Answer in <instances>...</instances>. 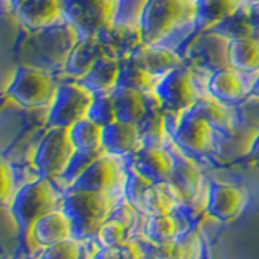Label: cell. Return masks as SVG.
<instances>
[{
    "instance_id": "6da1fadb",
    "label": "cell",
    "mask_w": 259,
    "mask_h": 259,
    "mask_svg": "<svg viewBox=\"0 0 259 259\" xmlns=\"http://www.w3.org/2000/svg\"><path fill=\"white\" fill-rule=\"evenodd\" d=\"M115 206L112 193H93V191H73L65 194L62 210L68 215L73 237L86 240L99 232L102 224L110 217Z\"/></svg>"
},
{
    "instance_id": "7a4b0ae2",
    "label": "cell",
    "mask_w": 259,
    "mask_h": 259,
    "mask_svg": "<svg viewBox=\"0 0 259 259\" xmlns=\"http://www.w3.org/2000/svg\"><path fill=\"white\" fill-rule=\"evenodd\" d=\"M188 20H194V0H148L138 23L143 44H157Z\"/></svg>"
},
{
    "instance_id": "3957f363",
    "label": "cell",
    "mask_w": 259,
    "mask_h": 259,
    "mask_svg": "<svg viewBox=\"0 0 259 259\" xmlns=\"http://www.w3.org/2000/svg\"><path fill=\"white\" fill-rule=\"evenodd\" d=\"M55 190L47 178H37L16 191L12 201V215L23 235L29 237L31 227L37 219L55 210Z\"/></svg>"
},
{
    "instance_id": "277c9868",
    "label": "cell",
    "mask_w": 259,
    "mask_h": 259,
    "mask_svg": "<svg viewBox=\"0 0 259 259\" xmlns=\"http://www.w3.org/2000/svg\"><path fill=\"white\" fill-rule=\"evenodd\" d=\"M65 20L81 39L97 37L113 24L118 0H62Z\"/></svg>"
},
{
    "instance_id": "5b68a950",
    "label": "cell",
    "mask_w": 259,
    "mask_h": 259,
    "mask_svg": "<svg viewBox=\"0 0 259 259\" xmlns=\"http://www.w3.org/2000/svg\"><path fill=\"white\" fill-rule=\"evenodd\" d=\"M57 88L52 76L44 70L18 67L7 88V96L24 109H37L54 102Z\"/></svg>"
},
{
    "instance_id": "8992f818",
    "label": "cell",
    "mask_w": 259,
    "mask_h": 259,
    "mask_svg": "<svg viewBox=\"0 0 259 259\" xmlns=\"http://www.w3.org/2000/svg\"><path fill=\"white\" fill-rule=\"evenodd\" d=\"M68 128H49L39 141L32 156V164L39 178H60L75 154Z\"/></svg>"
},
{
    "instance_id": "52a82bcc",
    "label": "cell",
    "mask_w": 259,
    "mask_h": 259,
    "mask_svg": "<svg viewBox=\"0 0 259 259\" xmlns=\"http://www.w3.org/2000/svg\"><path fill=\"white\" fill-rule=\"evenodd\" d=\"M94 99V93L78 83H65L57 88L55 99L47 115L49 128H70L86 118Z\"/></svg>"
},
{
    "instance_id": "ba28073f",
    "label": "cell",
    "mask_w": 259,
    "mask_h": 259,
    "mask_svg": "<svg viewBox=\"0 0 259 259\" xmlns=\"http://www.w3.org/2000/svg\"><path fill=\"white\" fill-rule=\"evenodd\" d=\"M154 96L164 112L182 113L191 109L199 101L198 89L194 86V79L191 73L178 67L162 76L159 84L156 86Z\"/></svg>"
},
{
    "instance_id": "9c48e42d",
    "label": "cell",
    "mask_w": 259,
    "mask_h": 259,
    "mask_svg": "<svg viewBox=\"0 0 259 259\" xmlns=\"http://www.w3.org/2000/svg\"><path fill=\"white\" fill-rule=\"evenodd\" d=\"M125 183L117 156L102 154L81 174L68 190L73 191H93V193H113L120 185Z\"/></svg>"
},
{
    "instance_id": "30bf717a",
    "label": "cell",
    "mask_w": 259,
    "mask_h": 259,
    "mask_svg": "<svg viewBox=\"0 0 259 259\" xmlns=\"http://www.w3.org/2000/svg\"><path fill=\"white\" fill-rule=\"evenodd\" d=\"M214 126L190 109L180 113L174 130V141L182 151L206 156L212 151Z\"/></svg>"
},
{
    "instance_id": "8fae6325",
    "label": "cell",
    "mask_w": 259,
    "mask_h": 259,
    "mask_svg": "<svg viewBox=\"0 0 259 259\" xmlns=\"http://www.w3.org/2000/svg\"><path fill=\"white\" fill-rule=\"evenodd\" d=\"M248 201L246 191L237 185L214 182L207 191L206 210L210 217L217 221L229 222L237 217Z\"/></svg>"
},
{
    "instance_id": "7c38bea8",
    "label": "cell",
    "mask_w": 259,
    "mask_h": 259,
    "mask_svg": "<svg viewBox=\"0 0 259 259\" xmlns=\"http://www.w3.org/2000/svg\"><path fill=\"white\" fill-rule=\"evenodd\" d=\"M174 154L162 148H140L135 152L133 167L151 183L172 182Z\"/></svg>"
},
{
    "instance_id": "4fadbf2b",
    "label": "cell",
    "mask_w": 259,
    "mask_h": 259,
    "mask_svg": "<svg viewBox=\"0 0 259 259\" xmlns=\"http://www.w3.org/2000/svg\"><path fill=\"white\" fill-rule=\"evenodd\" d=\"M251 86L246 84L243 73L235 68H222L212 73L207 81V91L224 105L240 104L249 94Z\"/></svg>"
},
{
    "instance_id": "5bb4252c",
    "label": "cell",
    "mask_w": 259,
    "mask_h": 259,
    "mask_svg": "<svg viewBox=\"0 0 259 259\" xmlns=\"http://www.w3.org/2000/svg\"><path fill=\"white\" fill-rule=\"evenodd\" d=\"M73 237V227L68 215L63 210H52L34 222L29 232V240L32 245L47 248L55 243L68 240Z\"/></svg>"
},
{
    "instance_id": "9a60e30c",
    "label": "cell",
    "mask_w": 259,
    "mask_h": 259,
    "mask_svg": "<svg viewBox=\"0 0 259 259\" xmlns=\"http://www.w3.org/2000/svg\"><path fill=\"white\" fill-rule=\"evenodd\" d=\"M102 148L112 156H126L141 148L140 126L138 123L115 120L102 126Z\"/></svg>"
},
{
    "instance_id": "2e32d148",
    "label": "cell",
    "mask_w": 259,
    "mask_h": 259,
    "mask_svg": "<svg viewBox=\"0 0 259 259\" xmlns=\"http://www.w3.org/2000/svg\"><path fill=\"white\" fill-rule=\"evenodd\" d=\"M16 15L20 23L29 31L44 29L65 18L62 0H24Z\"/></svg>"
},
{
    "instance_id": "e0dca14e",
    "label": "cell",
    "mask_w": 259,
    "mask_h": 259,
    "mask_svg": "<svg viewBox=\"0 0 259 259\" xmlns=\"http://www.w3.org/2000/svg\"><path fill=\"white\" fill-rule=\"evenodd\" d=\"M132 59L140 63L144 70L156 76H165L172 70L182 67V60L170 49L160 47L157 44H140L132 52Z\"/></svg>"
},
{
    "instance_id": "ac0fdd59",
    "label": "cell",
    "mask_w": 259,
    "mask_h": 259,
    "mask_svg": "<svg viewBox=\"0 0 259 259\" xmlns=\"http://www.w3.org/2000/svg\"><path fill=\"white\" fill-rule=\"evenodd\" d=\"M241 8L243 0H194V21L199 29H207L233 18Z\"/></svg>"
},
{
    "instance_id": "d6986e66",
    "label": "cell",
    "mask_w": 259,
    "mask_h": 259,
    "mask_svg": "<svg viewBox=\"0 0 259 259\" xmlns=\"http://www.w3.org/2000/svg\"><path fill=\"white\" fill-rule=\"evenodd\" d=\"M104 54L105 49L97 37L79 39V42L71 49L68 59L65 60V71L79 81Z\"/></svg>"
},
{
    "instance_id": "ffe728a7",
    "label": "cell",
    "mask_w": 259,
    "mask_h": 259,
    "mask_svg": "<svg viewBox=\"0 0 259 259\" xmlns=\"http://www.w3.org/2000/svg\"><path fill=\"white\" fill-rule=\"evenodd\" d=\"M118 76H120V59L109 54H104L93 65V68L79 79V83L86 86L94 94L110 93L113 88H117Z\"/></svg>"
},
{
    "instance_id": "44dd1931",
    "label": "cell",
    "mask_w": 259,
    "mask_h": 259,
    "mask_svg": "<svg viewBox=\"0 0 259 259\" xmlns=\"http://www.w3.org/2000/svg\"><path fill=\"white\" fill-rule=\"evenodd\" d=\"M227 59L232 68L248 75H259V39L251 36L230 39Z\"/></svg>"
},
{
    "instance_id": "7402d4cb",
    "label": "cell",
    "mask_w": 259,
    "mask_h": 259,
    "mask_svg": "<svg viewBox=\"0 0 259 259\" xmlns=\"http://www.w3.org/2000/svg\"><path fill=\"white\" fill-rule=\"evenodd\" d=\"M174 175L172 183L175 188L180 191L183 202L191 204L198 198L202 186V175L199 172L198 165L191 159H188L183 154H174Z\"/></svg>"
},
{
    "instance_id": "603a6c76",
    "label": "cell",
    "mask_w": 259,
    "mask_h": 259,
    "mask_svg": "<svg viewBox=\"0 0 259 259\" xmlns=\"http://www.w3.org/2000/svg\"><path fill=\"white\" fill-rule=\"evenodd\" d=\"M180 202H183V198L172 182L152 183L144 196V212L149 215H167Z\"/></svg>"
},
{
    "instance_id": "cb8c5ba5",
    "label": "cell",
    "mask_w": 259,
    "mask_h": 259,
    "mask_svg": "<svg viewBox=\"0 0 259 259\" xmlns=\"http://www.w3.org/2000/svg\"><path fill=\"white\" fill-rule=\"evenodd\" d=\"M115 104L117 120L128 121V123H140L143 117L148 113V105L144 101V94L128 88H113L110 91Z\"/></svg>"
},
{
    "instance_id": "d4e9b609",
    "label": "cell",
    "mask_w": 259,
    "mask_h": 259,
    "mask_svg": "<svg viewBox=\"0 0 259 259\" xmlns=\"http://www.w3.org/2000/svg\"><path fill=\"white\" fill-rule=\"evenodd\" d=\"M160 76H156L136 63L132 57L120 59V76L117 86L140 91L143 94H154Z\"/></svg>"
},
{
    "instance_id": "484cf974",
    "label": "cell",
    "mask_w": 259,
    "mask_h": 259,
    "mask_svg": "<svg viewBox=\"0 0 259 259\" xmlns=\"http://www.w3.org/2000/svg\"><path fill=\"white\" fill-rule=\"evenodd\" d=\"M70 140L76 151H104L102 148V126L94 123L88 117L76 121L68 128Z\"/></svg>"
},
{
    "instance_id": "4316f807",
    "label": "cell",
    "mask_w": 259,
    "mask_h": 259,
    "mask_svg": "<svg viewBox=\"0 0 259 259\" xmlns=\"http://www.w3.org/2000/svg\"><path fill=\"white\" fill-rule=\"evenodd\" d=\"M138 126H140L141 148H162L168 136L164 115L154 109L148 110Z\"/></svg>"
},
{
    "instance_id": "83f0119b",
    "label": "cell",
    "mask_w": 259,
    "mask_h": 259,
    "mask_svg": "<svg viewBox=\"0 0 259 259\" xmlns=\"http://www.w3.org/2000/svg\"><path fill=\"white\" fill-rule=\"evenodd\" d=\"M152 183L146 177H143L138 170L132 165L125 175V183H123V191L126 201L132 204L136 210H143L144 212V196L146 191Z\"/></svg>"
},
{
    "instance_id": "f1b7e54d",
    "label": "cell",
    "mask_w": 259,
    "mask_h": 259,
    "mask_svg": "<svg viewBox=\"0 0 259 259\" xmlns=\"http://www.w3.org/2000/svg\"><path fill=\"white\" fill-rule=\"evenodd\" d=\"M190 110L202 117L206 121H209L214 128H227L230 125L229 112L224 107V104L214 99V97H210V99H199Z\"/></svg>"
},
{
    "instance_id": "f546056e",
    "label": "cell",
    "mask_w": 259,
    "mask_h": 259,
    "mask_svg": "<svg viewBox=\"0 0 259 259\" xmlns=\"http://www.w3.org/2000/svg\"><path fill=\"white\" fill-rule=\"evenodd\" d=\"M178 235V225L175 219L167 215H149L146 222V237L152 243H162L174 240Z\"/></svg>"
},
{
    "instance_id": "4dcf8cb0",
    "label": "cell",
    "mask_w": 259,
    "mask_h": 259,
    "mask_svg": "<svg viewBox=\"0 0 259 259\" xmlns=\"http://www.w3.org/2000/svg\"><path fill=\"white\" fill-rule=\"evenodd\" d=\"M86 117L101 126L113 123V121L117 120V112H115V104H113L112 94L110 93H96Z\"/></svg>"
},
{
    "instance_id": "1f68e13d",
    "label": "cell",
    "mask_w": 259,
    "mask_h": 259,
    "mask_svg": "<svg viewBox=\"0 0 259 259\" xmlns=\"http://www.w3.org/2000/svg\"><path fill=\"white\" fill-rule=\"evenodd\" d=\"M146 4H148V0H118L113 24L138 28V23H140L141 13L144 10Z\"/></svg>"
},
{
    "instance_id": "d6a6232c",
    "label": "cell",
    "mask_w": 259,
    "mask_h": 259,
    "mask_svg": "<svg viewBox=\"0 0 259 259\" xmlns=\"http://www.w3.org/2000/svg\"><path fill=\"white\" fill-rule=\"evenodd\" d=\"M102 154H105V151H75L67 170H65L60 178L67 180L68 185H71Z\"/></svg>"
},
{
    "instance_id": "836d02e7",
    "label": "cell",
    "mask_w": 259,
    "mask_h": 259,
    "mask_svg": "<svg viewBox=\"0 0 259 259\" xmlns=\"http://www.w3.org/2000/svg\"><path fill=\"white\" fill-rule=\"evenodd\" d=\"M97 241L102 248H117L126 240V229L113 219H107L97 232Z\"/></svg>"
},
{
    "instance_id": "e575fe53",
    "label": "cell",
    "mask_w": 259,
    "mask_h": 259,
    "mask_svg": "<svg viewBox=\"0 0 259 259\" xmlns=\"http://www.w3.org/2000/svg\"><path fill=\"white\" fill-rule=\"evenodd\" d=\"M40 259H81V248L75 238L63 240L52 246L44 248Z\"/></svg>"
},
{
    "instance_id": "d590c367",
    "label": "cell",
    "mask_w": 259,
    "mask_h": 259,
    "mask_svg": "<svg viewBox=\"0 0 259 259\" xmlns=\"http://www.w3.org/2000/svg\"><path fill=\"white\" fill-rule=\"evenodd\" d=\"M154 259H183V248L180 240H168L162 243H154Z\"/></svg>"
},
{
    "instance_id": "8d00e7d4",
    "label": "cell",
    "mask_w": 259,
    "mask_h": 259,
    "mask_svg": "<svg viewBox=\"0 0 259 259\" xmlns=\"http://www.w3.org/2000/svg\"><path fill=\"white\" fill-rule=\"evenodd\" d=\"M110 219L117 221L118 224H121L125 229H132L135 221H136V212H135V207L130 204L128 201L120 202V204L113 206L112 212H110Z\"/></svg>"
},
{
    "instance_id": "74e56055",
    "label": "cell",
    "mask_w": 259,
    "mask_h": 259,
    "mask_svg": "<svg viewBox=\"0 0 259 259\" xmlns=\"http://www.w3.org/2000/svg\"><path fill=\"white\" fill-rule=\"evenodd\" d=\"M16 194L15 190V175L13 168L8 165V162H2V202L7 204L8 201H13Z\"/></svg>"
},
{
    "instance_id": "f35d334b",
    "label": "cell",
    "mask_w": 259,
    "mask_h": 259,
    "mask_svg": "<svg viewBox=\"0 0 259 259\" xmlns=\"http://www.w3.org/2000/svg\"><path fill=\"white\" fill-rule=\"evenodd\" d=\"M183 248V259H198L201 254V241L194 232H186L178 238Z\"/></svg>"
},
{
    "instance_id": "ab89813d",
    "label": "cell",
    "mask_w": 259,
    "mask_h": 259,
    "mask_svg": "<svg viewBox=\"0 0 259 259\" xmlns=\"http://www.w3.org/2000/svg\"><path fill=\"white\" fill-rule=\"evenodd\" d=\"M117 253L120 259H144V251L133 240H125L117 246Z\"/></svg>"
},
{
    "instance_id": "60d3db41",
    "label": "cell",
    "mask_w": 259,
    "mask_h": 259,
    "mask_svg": "<svg viewBox=\"0 0 259 259\" xmlns=\"http://www.w3.org/2000/svg\"><path fill=\"white\" fill-rule=\"evenodd\" d=\"M240 13L243 16V20L248 23L249 28L259 29V2H253V4H249L248 7L241 8Z\"/></svg>"
},
{
    "instance_id": "b9f144b4",
    "label": "cell",
    "mask_w": 259,
    "mask_h": 259,
    "mask_svg": "<svg viewBox=\"0 0 259 259\" xmlns=\"http://www.w3.org/2000/svg\"><path fill=\"white\" fill-rule=\"evenodd\" d=\"M91 259H120L117 248H101L96 251V254Z\"/></svg>"
},
{
    "instance_id": "7bdbcfd3",
    "label": "cell",
    "mask_w": 259,
    "mask_h": 259,
    "mask_svg": "<svg viewBox=\"0 0 259 259\" xmlns=\"http://www.w3.org/2000/svg\"><path fill=\"white\" fill-rule=\"evenodd\" d=\"M248 157L254 162H259V133L256 135V138L251 143V148H249V152H248Z\"/></svg>"
},
{
    "instance_id": "ee69618b",
    "label": "cell",
    "mask_w": 259,
    "mask_h": 259,
    "mask_svg": "<svg viewBox=\"0 0 259 259\" xmlns=\"http://www.w3.org/2000/svg\"><path fill=\"white\" fill-rule=\"evenodd\" d=\"M249 94H251V96H254V97H257V99H259V75H257V78L253 81V83H251Z\"/></svg>"
},
{
    "instance_id": "f6af8a7d",
    "label": "cell",
    "mask_w": 259,
    "mask_h": 259,
    "mask_svg": "<svg viewBox=\"0 0 259 259\" xmlns=\"http://www.w3.org/2000/svg\"><path fill=\"white\" fill-rule=\"evenodd\" d=\"M24 2V0H8V4H10L12 8H15V10H18V7Z\"/></svg>"
},
{
    "instance_id": "bcb514c9",
    "label": "cell",
    "mask_w": 259,
    "mask_h": 259,
    "mask_svg": "<svg viewBox=\"0 0 259 259\" xmlns=\"http://www.w3.org/2000/svg\"><path fill=\"white\" fill-rule=\"evenodd\" d=\"M89 259H91V257H89Z\"/></svg>"
}]
</instances>
